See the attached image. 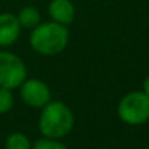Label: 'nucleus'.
Wrapping results in <instances>:
<instances>
[{"mask_svg": "<svg viewBox=\"0 0 149 149\" xmlns=\"http://www.w3.org/2000/svg\"><path fill=\"white\" fill-rule=\"evenodd\" d=\"M38 127L41 135L45 138L62 139L70 135L74 127V113L64 101H49L42 107Z\"/></svg>", "mask_w": 149, "mask_h": 149, "instance_id": "1", "label": "nucleus"}, {"mask_svg": "<svg viewBox=\"0 0 149 149\" xmlns=\"http://www.w3.org/2000/svg\"><path fill=\"white\" fill-rule=\"evenodd\" d=\"M68 41L70 33L67 26L54 20L39 23L31 31L29 36V44L32 49L44 56H54L61 54L67 48Z\"/></svg>", "mask_w": 149, "mask_h": 149, "instance_id": "2", "label": "nucleus"}, {"mask_svg": "<svg viewBox=\"0 0 149 149\" xmlns=\"http://www.w3.org/2000/svg\"><path fill=\"white\" fill-rule=\"evenodd\" d=\"M119 119L129 126H141L149 120V96L141 91L125 94L117 104Z\"/></svg>", "mask_w": 149, "mask_h": 149, "instance_id": "3", "label": "nucleus"}, {"mask_svg": "<svg viewBox=\"0 0 149 149\" xmlns=\"http://www.w3.org/2000/svg\"><path fill=\"white\" fill-rule=\"evenodd\" d=\"M28 70L20 56L9 51H0V87L15 90L26 80Z\"/></svg>", "mask_w": 149, "mask_h": 149, "instance_id": "4", "label": "nucleus"}, {"mask_svg": "<svg viewBox=\"0 0 149 149\" xmlns=\"http://www.w3.org/2000/svg\"><path fill=\"white\" fill-rule=\"evenodd\" d=\"M20 99L33 109H42L51 101V90L47 83L38 78H26L20 84Z\"/></svg>", "mask_w": 149, "mask_h": 149, "instance_id": "5", "label": "nucleus"}, {"mask_svg": "<svg viewBox=\"0 0 149 149\" xmlns=\"http://www.w3.org/2000/svg\"><path fill=\"white\" fill-rule=\"evenodd\" d=\"M20 25L13 13H0V48L13 45L20 36Z\"/></svg>", "mask_w": 149, "mask_h": 149, "instance_id": "6", "label": "nucleus"}, {"mask_svg": "<svg viewBox=\"0 0 149 149\" xmlns=\"http://www.w3.org/2000/svg\"><path fill=\"white\" fill-rule=\"evenodd\" d=\"M51 20L68 26L75 17V7L71 0H51L48 4Z\"/></svg>", "mask_w": 149, "mask_h": 149, "instance_id": "7", "label": "nucleus"}, {"mask_svg": "<svg viewBox=\"0 0 149 149\" xmlns=\"http://www.w3.org/2000/svg\"><path fill=\"white\" fill-rule=\"evenodd\" d=\"M20 28L32 31L41 23V12L35 6H23L16 15Z\"/></svg>", "mask_w": 149, "mask_h": 149, "instance_id": "8", "label": "nucleus"}, {"mask_svg": "<svg viewBox=\"0 0 149 149\" xmlns=\"http://www.w3.org/2000/svg\"><path fill=\"white\" fill-rule=\"evenodd\" d=\"M4 149H32V142L25 133L13 132L6 138Z\"/></svg>", "mask_w": 149, "mask_h": 149, "instance_id": "9", "label": "nucleus"}, {"mask_svg": "<svg viewBox=\"0 0 149 149\" xmlns=\"http://www.w3.org/2000/svg\"><path fill=\"white\" fill-rule=\"evenodd\" d=\"M15 106V97L12 90L0 87V114L9 113Z\"/></svg>", "mask_w": 149, "mask_h": 149, "instance_id": "10", "label": "nucleus"}, {"mask_svg": "<svg viewBox=\"0 0 149 149\" xmlns=\"http://www.w3.org/2000/svg\"><path fill=\"white\" fill-rule=\"evenodd\" d=\"M32 149H68V148L59 139H52V138L42 136L41 139H38V141H35L32 143Z\"/></svg>", "mask_w": 149, "mask_h": 149, "instance_id": "11", "label": "nucleus"}, {"mask_svg": "<svg viewBox=\"0 0 149 149\" xmlns=\"http://www.w3.org/2000/svg\"><path fill=\"white\" fill-rule=\"evenodd\" d=\"M142 91L149 96V74L145 77V80H143V83H142Z\"/></svg>", "mask_w": 149, "mask_h": 149, "instance_id": "12", "label": "nucleus"}, {"mask_svg": "<svg viewBox=\"0 0 149 149\" xmlns=\"http://www.w3.org/2000/svg\"><path fill=\"white\" fill-rule=\"evenodd\" d=\"M146 149H149V146H148V148H146Z\"/></svg>", "mask_w": 149, "mask_h": 149, "instance_id": "13", "label": "nucleus"}]
</instances>
